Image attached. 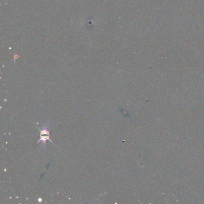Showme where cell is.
Listing matches in <instances>:
<instances>
[{
    "mask_svg": "<svg viewBox=\"0 0 204 204\" xmlns=\"http://www.w3.org/2000/svg\"><path fill=\"white\" fill-rule=\"evenodd\" d=\"M39 130L41 132H40V139L38 141V143L42 141L43 144H44V145H45L46 141L50 140L49 139V137L50 135V133L48 131L47 126H44V127H43V130H40V129Z\"/></svg>",
    "mask_w": 204,
    "mask_h": 204,
    "instance_id": "1",
    "label": "cell"
}]
</instances>
